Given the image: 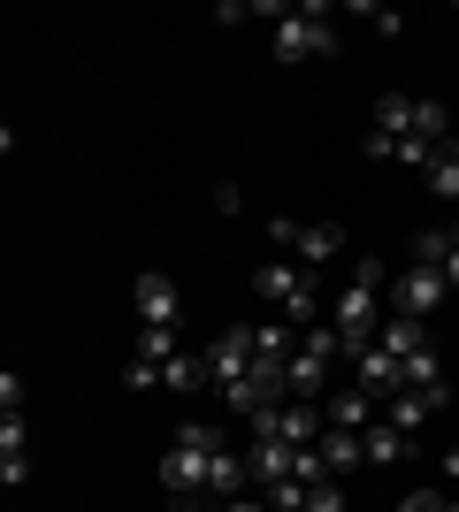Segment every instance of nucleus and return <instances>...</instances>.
Masks as SVG:
<instances>
[{"label": "nucleus", "mask_w": 459, "mask_h": 512, "mask_svg": "<svg viewBox=\"0 0 459 512\" xmlns=\"http://www.w3.org/2000/svg\"><path fill=\"white\" fill-rule=\"evenodd\" d=\"M329 329L345 344V360L383 337V260H352V283L337 291V306H329Z\"/></svg>", "instance_id": "1"}, {"label": "nucleus", "mask_w": 459, "mask_h": 512, "mask_svg": "<svg viewBox=\"0 0 459 512\" xmlns=\"http://www.w3.org/2000/svg\"><path fill=\"white\" fill-rule=\"evenodd\" d=\"M215 451H230V444H222V428H207V421L176 428V451L161 459V490H176V497L207 490V467H215Z\"/></svg>", "instance_id": "2"}, {"label": "nucleus", "mask_w": 459, "mask_h": 512, "mask_svg": "<svg viewBox=\"0 0 459 512\" xmlns=\"http://www.w3.org/2000/svg\"><path fill=\"white\" fill-rule=\"evenodd\" d=\"M268 46H276V62H322V54H337V31L322 8H291V16H276Z\"/></svg>", "instance_id": "3"}, {"label": "nucleus", "mask_w": 459, "mask_h": 512, "mask_svg": "<svg viewBox=\"0 0 459 512\" xmlns=\"http://www.w3.org/2000/svg\"><path fill=\"white\" fill-rule=\"evenodd\" d=\"M268 237H276V253L299 260V268H322V260L345 253V230H337V222H299V214H276Z\"/></svg>", "instance_id": "4"}, {"label": "nucleus", "mask_w": 459, "mask_h": 512, "mask_svg": "<svg viewBox=\"0 0 459 512\" xmlns=\"http://www.w3.org/2000/svg\"><path fill=\"white\" fill-rule=\"evenodd\" d=\"M245 428H253V436H276V444H322V406H314V398H284V406H261V413H253V421H245Z\"/></svg>", "instance_id": "5"}, {"label": "nucleus", "mask_w": 459, "mask_h": 512, "mask_svg": "<svg viewBox=\"0 0 459 512\" xmlns=\"http://www.w3.org/2000/svg\"><path fill=\"white\" fill-rule=\"evenodd\" d=\"M253 367H261V344H253V329H222V337L207 344V383H215L222 398H230V390H238Z\"/></svg>", "instance_id": "6"}, {"label": "nucleus", "mask_w": 459, "mask_h": 512, "mask_svg": "<svg viewBox=\"0 0 459 512\" xmlns=\"http://www.w3.org/2000/svg\"><path fill=\"white\" fill-rule=\"evenodd\" d=\"M444 291H452V283H444V268H406V276L391 283V306H398L406 321H429V314L444 306Z\"/></svg>", "instance_id": "7"}, {"label": "nucleus", "mask_w": 459, "mask_h": 512, "mask_svg": "<svg viewBox=\"0 0 459 512\" xmlns=\"http://www.w3.org/2000/svg\"><path fill=\"white\" fill-rule=\"evenodd\" d=\"M131 306H138L146 329H176V283L161 276V268H146V276L131 283Z\"/></svg>", "instance_id": "8"}, {"label": "nucleus", "mask_w": 459, "mask_h": 512, "mask_svg": "<svg viewBox=\"0 0 459 512\" xmlns=\"http://www.w3.org/2000/svg\"><path fill=\"white\" fill-rule=\"evenodd\" d=\"M352 383L368 390V398H398V390H406V367H398L383 344H368V352H352Z\"/></svg>", "instance_id": "9"}, {"label": "nucleus", "mask_w": 459, "mask_h": 512, "mask_svg": "<svg viewBox=\"0 0 459 512\" xmlns=\"http://www.w3.org/2000/svg\"><path fill=\"white\" fill-rule=\"evenodd\" d=\"M322 421H329V428H352V436H368V428L383 421V398H368L360 383H352V390H329Z\"/></svg>", "instance_id": "10"}, {"label": "nucleus", "mask_w": 459, "mask_h": 512, "mask_svg": "<svg viewBox=\"0 0 459 512\" xmlns=\"http://www.w3.org/2000/svg\"><path fill=\"white\" fill-rule=\"evenodd\" d=\"M329 367H337V360H329V352H314V344H299V352H291V360H284V390H291V398H314V406H322V390H329Z\"/></svg>", "instance_id": "11"}, {"label": "nucleus", "mask_w": 459, "mask_h": 512, "mask_svg": "<svg viewBox=\"0 0 459 512\" xmlns=\"http://www.w3.org/2000/svg\"><path fill=\"white\" fill-rule=\"evenodd\" d=\"M314 451H322V467L337 474V482H345L352 467H368V444H360L352 428H322V444H314Z\"/></svg>", "instance_id": "12"}, {"label": "nucleus", "mask_w": 459, "mask_h": 512, "mask_svg": "<svg viewBox=\"0 0 459 512\" xmlns=\"http://www.w3.org/2000/svg\"><path fill=\"white\" fill-rule=\"evenodd\" d=\"M245 482H253V459H245V451H215V467H207V490H215L222 505H238Z\"/></svg>", "instance_id": "13"}, {"label": "nucleus", "mask_w": 459, "mask_h": 512, "mask_svg": "<svg viewBox=\"0 0 459 512\" xmlns=\"http://www.w3.org/2000/svg\"><path fill=\"white\" fill-rule=\"evenodd\" d=\"M414 92H383V100H375V138H391V146H398V138H414Z\"/></svg>", "instance_id": "14"}, {"label": "nucleus", "mask_w": 459, "mask_h": 512, "mask_svg": "<svg viewBox=\"0 0 459 512\" xmlns=\"http://www.w3.org/2000/svg\"><path fill=\"white\" fill-rule=\"evenodd\" d=\"M253 291L284 306V299H299V291H306V268H299V260H268V268H253Z\"/></svg>", "instance_id": "15"}, {"label": "nucleus", "mask_w": 459, "mask_h": 512, "mask_svg": "<svg viewBox=\"0 0 459 512\" xmlns=\"http://www.w3.org/2000/svg\"><path fill=\"white\" fill-rule=\"evenodd\" d=\"M375 344H383L391 360H421V352H429V321H406V314H391Z\"/></svg>", "instance_id": "16"}, {"label": "nucleus", "mask_w": 459, "mask_h": 512, "mask_svg": "<svg viewBox=\"0 0 459 512\" xmlns=\"http://www.w3.org/2000/svg\"><path fill=\"white\" fill-rule=\"evenodd\" d=\"M245 459H253V474H261V490H268V482H284V474H291L299 444H276V436H253V451H245Z\"/></svg>", "instance_id": "17"}, {"label": "nucleus", "mask_w": 459, "mask_h": 512, "mask_svg": "<svg viewBox=\"0 0 459 512\" xmlns=\"http://www.w3.org/2000/svg\"><path fill=\"white\" fill-rule=\"evenodd\" d=\"M429 398H421V390H398V398H383V421L391 428H406V436H421V428H429Z\"/></svg>", "instance_id": "18"}, {"label": "nucleus", "mask_w": 459, "mask_h": 512, "mask_svg": "<svg viewBox=\"0 0 459 512\" xmlns=\"http://www.w3.org/2000/svg\"><path fill=\"white\" fill-rule=\"evenodd\" d=\"M360 444H368V467H398V459H406V444H414V436H406V428H391V421H375L368 436H360Z\"/></svg>", "instance_id": "19"}, {"label": "nucleus", "mask_w": 459, "mask_h": 512, "mask_svg": "<svg viewBox=\"0 0 459 512\" xmlns=\"http://www.w3.org/2000/svg\"><path fill=\"white\" fill-rule=\"evenodd\" d=\"M421 176H429V192H437L444 207H452V199H459V146H444V153H437V161H429Z\"/></svg>", "instance_id": "20"}, {"label": "nucleus", "mask_w": 459, "mask_h": 512, "mask_svg": "<svg viewBox=\"0 0 459 512\" xmlns=\"http://www.w3.org/2000/svg\"><path fill=\"white\" fill-rule=\"evenodd\" d=\"M199 375H207V360H192V352H176V360H161V383H169V390H192Z\"/></svg>", "instance_id": "21"}, {"label": "nucleus", "mask_w": 459, "mask_h": 512, "mask_svg": "<svg viewBox=\"0 0 459 512\" xmlns=\"http://www.w3.org/2000/svg\"><path fill=\"white\" fill-rule=\"evenodd\" d=\"M306 512H345V482H337V474H322V482L306 490Z\"/></svg>", "instance_id": "22"}, {"label": "nucleus", "mask_w": 459, "mask_h": 512, "mask_svg": "<svg viewBox=\"0 0 459 512\" xmlns=\"http://www.w3.org/2000/svg\"><path fill=\"white\" fill-rule=\"evenodd\" d=\"M138 360H176V329H138Z\"/></svg>", "instance_id": "23"}, {"label": "nucleus", "mask_w": 459, "mask_h": 512, "mask_svg": "<svg viewBox=\"0 0 459 512\" xmlns=\"http://www.w3.org/2000/svg\"><path fill=\"white\" fill-rule=\"evenodd\" d=\"M0 421H23V383L16 375H0Z\"/></svg>", "instance_id": "24"}, {"label": "nucleus", "mask_w": 459, "mask_h": 512, "mask_svg": "<svg viewBox=\"0 0 459 512\" xmlns=\"http://www.w3.org/2000/svg\"><path fill=\"white\" fill-rule=\"evenodd\" d=\"M123 383H131V390H153V383H161V360H131V367H123Z\"/></svg>", "instance_id": "25"}, {"label": "nucleus", "mask_w": 459, "mask_h": 512, "mask_svg": "<svg viewBox=\"0 0 459 512\" xmlns=\"http://www.w3.org/2000/svg\"><path fill=\"white\" fill-rule=\"evenodd\" d=\"M444 505H452L444 490H414V497H398V512H444Z\"/></svg>", "instance_id": "26"}, {"label": "nucleus", "mask_w": 459, "mask_h": 512, "mask_svg": "<svg viewBox=\"0 0 459 512\" xmlns=\"http://www.w3.org/2000/svg\"><path fill=\"white\" fill-rule=\"evenodd\" d=\"M444 283L459 291V230H452V253H444Z\"/></svg>", "instance_id": "27"}, {"label": "nucleus", "mask_w": 459, "mask_h": 512, "mask_svg": "<svg viewBox=\"0 0 459 512\" xmlns=\"http://www.w3.org/2000/svg\"><path fill=\"white\" fill-rule=\"evenodd\" d=\"M222 512H261V505H253V497H238V505H222Z\"/></svg>", "instance_id": "28"}, {"label": "nucleus", "mask_w": 459, "mask_h": 512, "mask_svg": "<svg viewBox=\"0 0 459 512\" xmlns=\"http://www.w3.org/2000/svg\"><path fill=\"white\" fill-rule=\"evenodd\" d=\"M444 512H459V497H452V505H444Z\"/></svg>", "instance_id": "29"}, {"label": "nucleus", "mask_w": 459, "mask_h": 512, "mask_svg": "<svg viewBox=\"0 0 459 512\" xmlns=\"http://www.w3.org/2000/svg\"><path fill=\"white\" fill-rule=\"evenodd\" d=\"M452 146H459V138H452Z\"/></svg>", "instance_id": "30"}]
</instances>
